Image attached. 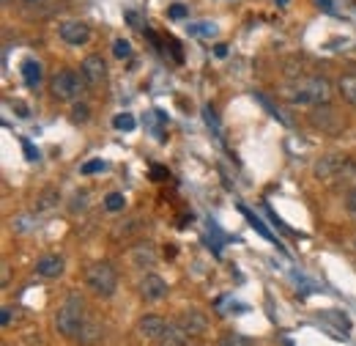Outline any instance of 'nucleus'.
Returning <instances> with one entry per match:
<instances>
[{"mask_svg": "<svg viewBox=\"0 0 356 346\" xmlns=\"http://www.w3.org/2000/svg\"><path fill=\"white\" fill-rule=\"evenodd\" d=\"M85 286H88L96 297L107 300V297H113V294L118 292V272L113 270V264L96 261V264H91V267L85 270Z\"/></svg>", "mask_w": 356, "mask_h": 346, "instance_id": "7ed1b4c3", "label": "nucleus"}, {"mask_svg": "<svg viewBox=\"0 0 356 346\" xmlns=\"http://www.w3.org/2000/svg\"><path fill=\"white\" fill-rule=\"evenodd\" d=\"M22 151H25V160H30V162H36L41 154H38V149L30 143V140H22Z\"/></svg>", "mask_w": 356, "mask_h": 346, "instance_id": "473e14b6", "label": "nucleus"}, {"mask_svg": "<svg viewBox=\"0 0 356 346\" xmlns=\"http://www.w3.org/2000/svg\"><path fill=\"white\" fill-rule=\"evenodd\" d=\"M85 85H88V80L82 77V72H77V69H60L52 77L49 91H52V96L58 102H74V99H80L85 94Z\"/></svg>", "mask_w": 356, "mask_h": 346, "instance_id": "20e7f679", "label": "nucleus"}, {"mask_svg": "<svg viewBox=\"0 0 356 346\" xmlns=\"http://www.w3.org/2000/svg\"><path fill=\"white\" fill-rule=\"evenodd\" d=\"M203 118H205V124L214 129V135H216V138H222V124H219V118H216V110H214L211 105H205V107H203Z\"/></svg>", "mask_w": 356, "mask_h": 346, "instance_id": "b1692460", "label": "nucleus"}, {"mask_svg": "<svg viewBox=\"0 0 356 346\" xmlns=\"http://www.w3.org/2000/svg\"><path fill=\"white\" fill-rule=\"evenodd\" d=\"M132 264L140 267V270L154 267V264H157V250H154V245H148V242L135 245V250H132Z\"/></svg>", "mask_w": 356, "mask_h": 346, "instance_id": "4468645a", "label": "nucleus"}, {"mask_svg": "<svg viewBox=\"0 0 356 346\" xmlns=\"http://www.w3.org/2000/svg\"><path fill=\"white\" fill-rule=\"evenodd\" d=\"M124 206H126L124 193H107V195H104V209H107V212H121Z\"/></svg>", "mask_w": 356, "mask_h": 346, "instance_id": "412c9836", "label": "nucleus"}, {"mask_svg": "<svg viewBox=\"0 0 356 346\" xmlns=\"http://www.w3.org/2000/svg\"><path fill=\"white\" fill-rule=\"evenodd\" d=\"M321 319L332 322L337 330H351V322H348V316H343V314H337V311H324V314H321Z\"/></svg>", "mask_w": 356, "mask_h": 346, "instance_id": "4be33fe9", "label": "nucleus"}, {"mask_svg": "<svg viewBox=\"0 0 356 346\" xmlns=\"http://www.w3.org/2000/svg\"><path fill=\"white\" fill-rule=\"evenodd\" d=\"M22 3H25L27 8H44V14L60 8V0H22Z\"/></svg>", "mask_w": 356, "mask_h": 346, "instance_id": "a878e982", "label": "nucleus"}, {"mask_svg": "<svg viewBox=\"0 0 356 346\" xmlns=\"http://www.w3.org/2000/svg\"><path fill=\"white\" fill-rule=\"evenodd\" d=\"M88 118H91V107H88V105L80 102V105L71 107V121H74V124H85Z\"/></svg>", "mask_w": 356, "mask_h": 346, "instance_id": "cd10ccee", "label": "nucleus"}, {"mask_svg": "<svg viewBox=\"0 0 356 346\" xmlns=\"http://www.w3.org/2000/svg\"><path fill=\"white\" fill-rule=\"evenodd\" d=\"M126 22H129L132 28H143V25H140V17H137V11H126Z\"/></svg>", "mask_w": 356, "mask_h": 346, "instance_id": "58836bf2", "label": "nucleus"}, {"mask_svg": "<svg viewBox=\"0 0 356 346\" xmlns=\"http://www.w3.org/2000/svg\"><path fill=\"white\" fill-rule=\"evenodd\" d=\"M346 209L356 217V184L348 190V195H346Z\"/></svg>", "mask_w": 356, "mask_h": 346, "instance_id": "e433bc0d", "label": "nucleus"}, {"mask_svg": "<svg viewBox=\"0 0 356 346\" xmlns=\"http://www.w3.org/2000/svg\"><path fill=\"white\" fill-rule=\"evenodd\" d=\"M102 338V327H99V322H93V319H85V325H82V330H80V336H77V341L80 344H96Z\"/></svg>", "mask_w": 356, "mask_h": 346, "instance_id": "f3484780", "label": "nucleus"}, {"mask_svg": "<svg viewBox=\"0 0 356 346\" xmlns=\"http://www.w3.org/2000/svg\"><path fill=\"white\" fill-rule=\"evenodd\" d=\"M315 3H318V8H324V11L335 14V3H332V0H315Z\"/></svg>", "mask_w": 356, "mask_h": 346, "instance_id": "a19ab883", "label": "nucleus"}, {"mask_svg": "<svg viewBox=\"0 0 356 346\" xmlns=\"http://www.w3.org/2000/svg\"><path fill=\"white\" fill-rule=\"evenodd\" d=\"M14 107H16V116H19V118H27V116H30L25 102H14Z\"/></svg>", "mask_w": 356, "mask_h": 346, "instance_id": "ea45409f", "label": "nucleus"}, {"mask_svg": "<svg viewBox=\"0 0 356 346\" xmlns=\"http://www.w3.org/2000/svg\"><path fill=\"white\" fill-rule=\"evenodd\" d=\"M58 201H60V190H58V187H47V190L36 198V212H49V209L58 206Z\"/></svg>", "mask_w": 356, "mask_h": 346, "instance_id": "dca6fc26", "label": "nucleus"}, {"mask_svg": "<svg viewBox=\"0 0 356 346\" xmlns=\"http://www.w3.org/2000/svg\"><path fill=\"white\" fill-rule=\"evenodd\" d=\"M178 327L186 333V336H203L205 333V327H208V319H205V314L203 311H197V308H186L181 316L176 319Z\"/></svg>", "mask_w": 356, "mask_h": 346, "instance_id": "0eeeda50", "label": "nucleus"}, {"mask_svg": "<svg viewBox=\"0 0 356 346\" xmlns=\"http://www.w3.org/2000/svg\"><path fill=\"white\" fill-rule=\"evenodd\" d=\"M186 30H189L192 36H205V39L216 36V25H214V22H194V25H186Z\"/></svg>", "mask_w": 356, "mask_h": 346, "instance_id": "6ab92c4d", "label": "nucleus"}, {"mask_svg": "<svg viewBox=\"0 0 356 346\" xmlns=\"http://www.w3.org/2000/svg\"><path fill=\"white\" fill-rule=\"evenodd\" d=\"M113 127H115V129H121V132H132V129L137 127V121H135V116H132V113H118V116L113 118Z\"/></svg>", "mask_w": 356, "mask_h": 346, "instance_id": "aec40b11", "label": "nucleus"}, {"mask_svg": "<svg viewBox=\"0 0 356 346\" xmlns=\"http://www.w3.org/2000/svg\"><path fill=\"white\" fill-rule=\"evenodd\" d=\"M85 206H88V193L82 190V193H77V195H74V204H71V212H82Z\"/></svg>", "mask_w": 356, "mask_h": 346, "instance_id": "72a5a7b5", "label": "nucleus"}, {"mask_svg": "<svg viewBox=\"0 0 356 346\" xmlns=\"http://www.w3.org/2000/svg\"><path fill=\"white\" fill-rule=\"evenodd\" d=\"M186 14H189V8H186V6H181V3L170 6V11H168V17H170V19H183Z\"/></svg>", "mask_w": 356, "mask_h": 346, "instance_id": "f704fd0d", "label": "nucleus"}, {"mask_svg": "<svg viewBox=\"0 0 356 346\" xmlns=\"http://www.w3.org/2000/svg\"><path fill=\"white\" fill-rule=\"evenodd\" d=\"M219 346H255L247 336H241V333H227L222 341H219Z\"/></svg>", "mask_w": 356, "mask_h": 346, "instance_id": "bb28decb", "label": "nucleus"}, {"mask_svg": "<svg viewBox=\"0 0 356 346\" xmlns=\"http://www.w3.org/2000/svg\"><path fill=\"white\" fill-rule=\"evenodd\" d=\"M82 176H91V173H102V171H107V162L104 160H88L82 168Z\"/></svg>", "mask_w": 356, "mask_h": 346, "instance_id": "c85d7f7f", "label": "nucleus"}, {"mask_svg": "<svg viewBox=\"0 0 356 346\" xmlns=\"http://www.w3.org/2000/svg\"><path fill=\"white\" fill-rule=\"evenodd\" d=\"M168 327H170V322H165L162 316H143L137 322V333L143 338H148V341H159L168 333Z\"/></svg>", "mask_w": 356, "mask_h": 346, "instance_id": "9b49d317", "label": "nucleus"}, {"mask_svg": "<svg viewBox=\"0 0 356 346\" xmlns=\"http://www.w3.org/2000/svg\"><path fill=\"white\" fill-rule=\"evenodd\" d=\"M3 3H5V6H8V3H11V0H3Z\"/></svg>", "mask_w": 356, "mask_h": 346, "instance_id": "c03bdc74", "label": "nucleus"}, {"mask_svg": "<svg viewBox=\"0 0 356 346\" xmlns=\"http://www.w3.org/2000/svg\"><path fill=\"white\" fill-rule=\"evenodd\" d=\"M113 55H115L118 61H129V58H132V44H129L126 39H115V41H113Z\"/></svg>", "mask_w": 356, "mask_h": 346, "instance_id": "5701e85b", "label": "nucleus"}, {"mask_svg": "<svg viewBox=\"0 0 356 346\" xmlns=\"http://www.w3.org/2000/svg\"><path fill=\"white\" fill-rule=\"evenodd\" d=\"M19 72H22V80H25L27 88H38L41 80H44V69H41V63L33 61V58L22 61V69H19Z\"/></svg>", "mask_w": 356, "mask_h": 346, "instance_id": "ddd939ff", "label": "nucleus"}, {"mask_svg": "<svg viewBox=\"0 0 356 346\" xmlns=\"http://www.w3.org/2000/svg\"><path fill=\"white\" fill-rule=\"evenodd\" d=\"M58 36L71 47H82L91 41V25H85L80 19H66L58 25Z\"/></svg>", "mask_w": 356, "mask_h": 346, "instance_id": "39448f33", "label": "nucleus"}, {"mask_svg": "<svg viewBox=\"0 0 356 346\" xmlns=\"http://www.w3.org/2000/svg\"><path fill=\"white\" fill-rule=\"evenodd\" d=\"M85 319H88V314H85L82 297L80 294H69L66 303L55 314V327H58V333L63 338H77L80 330H82V325H85Z\"/></svg>", "mask_w": 356, "mask_h": 346, "instance_id": "f03ea898", "label": "nucleus"}, {"mask_svg": "<svg viewBox=\"0 0 356 346\" xmlns=\"http://www.w3.org/2000/svg\"><path fill=\"white\" fill-rule=\"evenodd\" d=\"M151 179H154V182H165V179H170V173H168V168L154 165V168H151Z\"/></svg>", "mask_w": 356, "mask_h": 346, "instance_id": "c9c22d12", "label": "nucleus"}, {"mask_svg": "<svg viewBox=\"0 0 356 346\" xmlns=\"http://www.w3.org/2000/svg\"><path fill=\"white\" fill-rule=\"evenodd\" d=\"M140 294H143V300H148V303L165 300V297H168V281L151 272V275H146V278H143V283H140Z\"/></svg>", "mask_w": 356, "mask_h": 346, "instance_id": "9d476101", "label": "nucleus"}, {"mask_svg": "<svg viewBox=\"0 0 356 346\" xmlns=\"http://www.w3.org/2000/svg\"><path fill=\"white\" fill-rule=\"evenodd\" d=\"M310 121H313L315 127H321L324 132H332V135L343 129V118H340V113H337V110H332V107H321V105L313 110Z\"/></svg>", "mask_w": 356, "mask_h": 346, "instance_id": "1a4fd4ad", "label": "nucleus"}, {"mask_svg": "<svg viewBox=\"0 0 356 346\" xmlns=\"http://www.w3.org/2000/svg\"><path fill=\"white\" fill-rule=\"evenodd\" d=\"M16 319V308H11V305H5L3 311H0V325L3 327H11V322Z\"/></svg>", "mask_w": 356, "mask_h": 346, "instance_id": "2f4dec72", "label": "nucleus"}, {"mask_svg": "<svg viewBox=\"0 0 356 346\" xmlns=\"http://www.w3.org/2000/svg\"><path fill=\"white\" fill-rule=\"evenodd\" d=\"M63 270H66L63 256H41V259L36 261V272H38L41 278H60Z\"/></svg>", "mask_w": 356, "mask_h": 346, "instance_id": "f8f14e48", "label": "nucleus"}, {"mask_svg": "<svg viewBox=\"0 0 356 346\" xmlns=\"http://www.w3.org/2000/svg\"><path fill=\"white\" fill-rule=\"evenodd\" d=\"M214 52H216L219 58H225V55H227V44H216V50H214Z\"/></svg>", "mask_w": 356, "mask_h": 346, "instance_id": "79ce46f5", "label": "nucleus"}, {"mask_svg": "<svg viewBox=\"0 0 356 346\" xmlns=\"http://www.w3.org/2000/svg\"><path fill=\"white\" fill-rule=\"evenodd\" d=\"M80 72L82 77L88 80V85H102L104 77H107V63L102 55H88L82 63H80Z\"/></svg>", "mask_w": 356, "mask_h": 346, "instance_id": "6e6552de", "label": "nucleus"}, {"mask_svg": "<svg viewBox=\"0 0 356 346\" xmlns=\"http://www.w3.org/2000/svg\"><path fill=\"white\" fill-rule=\"evenodd\" d=\"M346 162H348V157H343V154L321 157L318 165H315V176H318L321 182H337L340 173H343V168H346Z\"/></svg>", "mask_w": 356, "mask_h": 346, "instance_id": "423d86ee", "label": "nucleus"}, {"mask_svg": "<svg viewBox=\"0 0 356 346\" xmlns=\"http://www.w3.org/2000/svg\"><path fill=\"white\" fill-rule=\"evenodd\" d=\"M332 96V85L326 77H318V74H304L299 77L296 83H291L285 88V99L291 105H310V107H318V105H326Z\"/></svg>", "mask_w": 356, "mask_h": 346, "instance_id": "f257e3e1", "label": "nucleus"}, {"mask_svg": "<svg viewBox=\"0 0 356 346\" xmlns=\"http://www.w3.org/2000/svg\"><path fill=\"white\" fill-rule=\"evenodd\" d=\"M255 99H258V102H260V105H263V107H266V110H269V116H274V118H277V121H285V118H282V116H280V110H277V107H274V105H271V102H269V99H266V96H263V94H258V91H255Z\"/></svg>", "mask_w": 356, "mask_h": 346, "instance_id": "7c9ffc66", "label": "nucleus"}, {"mask_svg": "<svg viewBox=\"0 0 356 346\" xmlns=\"http://www.w3.org/2000/svg\"><path fill=\"white\" fill-rule=\"evenodd\" d=\"M146 124H148V129H151V135H154L157 140H165L168 113H162V110H151V113H146Z\"/></svg>", "mask_w": 356, "mask_h": 346, "instance_id": "2eb2a0df", "label": "nucleus"}, {"mask_svg": "<svg viewBox=\"0 0 356 346\" xmlns=\"http://www.w3.org/2000/svg\"><path fill=\"white\" fill-rule=\"evenodd\" d=\"M340 94H343L348 102H354L356 105V77L354 74H348V77L340 80Z\"/></svg>", "mask_w": 356, "mask_h": 346, "instance_id": "393cba45", "label": "nucleus"}, {"mask_svg": "<svg viewBox=\"0 0 356 346\" xmlns=\"http://www.w3.org/2000/svg\"><path fill=\"white\" fill-rule=\"evenodd\" d=\"M266 212H269V217H271V223H274V226H277V228H282V231H285V234H291V228H288V226H285V223H282V220H280V217H277V215H274V212H271V209H269V206H266Z\"/></svg>", "mask_w": 356, "mask_h": 346, "instance_id": "4c0bfd02", "label": "nucleus"}, {"mask_svg": "<svg viewBox=\"0 0 356 346\" xmlns=\"http://www.w3.org/2000/svg\"><path fill=\"white\" fill-rule=\"evenodd\" d=\"M288 3H291V0H277V6H288Z\"/></svg>", "mask_w": 356, "mask_h": 346, "instance_id": "37998d69", "label": "nucleus"}, {"mask_svg": "<svg viewBox=\"0 0 356 346\" xmlns=\"http://www.w3.org/2000/svg\"><path fill=\"white\" fill-rule=\"evenodd\" d=\"M165 47L170 50V55H173V61H176V63H183V52H181V44H178L173 36H165Z\"/></svg>", "mask_w": 356, "mask_h": 346, "instance_id": "c756f323", "label": "nucleus"}, {"mask_svg": "<svg viewBox=\"0 0 356 346\" xmlns=\"http://www.w3.org/2000/svg\"><path fill=\"white\" fill-rule=\"evenodd\" d=\"M238 209H241V215L247 217V223H249V226H252V228H255V231H258V234H260L263 239H269V242H274V237H271V231H269V228L263 226V220H260L258 215H252V212H249L247 206H238ZM274 245H280V242H274Z\"/></svg>", "mask_w": 356, "mask_h": 346, "instance_id": "a211bd4d", "label": "nucleus"}]
</instances>
